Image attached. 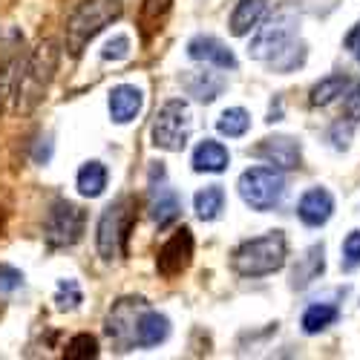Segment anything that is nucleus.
<instances>
[{"label":"nucleus","mask_w":360,"mask_h":360,"mask_svg":"<svg viewBox=\"0 0 360 360\" xmlns=\"http://www.w3.org/2000/svg\"><path fill=\"white\" fill-rule=\"evenodd\" d=\"M55 70H58V44L52 38H44L18 67V81L12 93L18 112H32L46 98V89L55 78Z\"/></svg>","instance_id":"f257e3e1"},{"label":"nucleus","mask_w":360,"mask_h":360,"mask_svg":"<svg viewBox=\"0 0 360 360\" xmlns=\"http://www.w3.org/2000/svg\"><path fill=\"white\" fill-rule=\"evenodd\" d=\"M122 12H124L122 0H81V4L70 12L67 26H64L67 52L72 58H78L86 49V44L93 41L104 26H110L122 18Z\"/></svg>","instance_id":"f03ea898"},{"label":"nucleus","mask_w":360,"mask_h":360,"mask_svg":"<svg viewBox=\"0 0 360 360\" xmlns=\"http://www.w3.org/2000/svg\"><path fill=\"white\" fill-rule=\"evenodd\" d=\"M285 257H288V243L283 231H271L265 236H257V239H248L243 243L233 254H231V268L239 274V277H268L280 271L285 265Z\"/></svg>","instance_id":"7ed1b4c3"},{"label":"nucleus","mask_w":360,"mask_h":360,"mask_svg":"<svg viewBox=\"0 0 360 360\" xmlns=\"http://www.w3.org/2000/svg\"><path fill=\"white\" fill-rule=\"evenodd\" d=\"M191 130H193V118H191V107L182 98H170L159 107L153 127H150V139L156 147L170 150V153H182L191 141Z\"/></svg>","instance_id":"20e7f679"},{"label":"nucleus","mask_w":360,"mask_h":360,"mask_svg":"<svg viewBox=\"0 0 360 360\" xmlns=\"http://www.w3.org/2000/svg\"><path fill=\"white\" fill-rule=\"evenodd\" d=\"M133 211H136V202L127 196L104 207L98 228H96V245H98L101 259L110 262L124 251V243H127L130 228H133Z\"/></svg>","instance_id":"39448f33"},{"label":"nucleus","mask_w":360,"mask_h":360,"mask_svg":"<svg viewBox=\"0 0 360 360\" xmlns=\"http://www.w3.org/2000/svg\"><path fill=\"white\" fill-rule=\"evenodd\" d=\"M239 196L254 211H271L280 205L283 193H285V179L280 173V167H251L239 176Z\"/></svg>","instance_id":"423d86ee"},{"label":"nucleus","mask_w":360,"mask_h":360,"mask_svg":"<svg viewBox=\"0 0 360 360\" xmlns=\"http://www.w3.org/2000/svg\"><path fill=\"white\" fill-rule=\"evenodd\" d=\"M297 15L294 12H277L268 18L259 29H257V35L251 38V46H248V55L254 58V61H271V58H277L285 46L294 44L297 38Z\"/></svg>","instance_id":"0eeeda50"},{"label":"nucleus","mask_w":360,"mask_h":360,"mask_svg":"<svg viewBox=\"0 0 360 360\" xmlns=\"http://www.w3.org/2000/svg\"><path fill=\"white\" fill-rule=\"evenodd\" d=\"M84 211L78 205L67 202V199H55L49 214H46V222H44V239L49 248H70L75 245L81 233H84Z\"/></svg>","instance_id":"6e6552de"},{"label":"nucleus","mask_w":360,"mask_h":360,"mask_svg":"<svg viewBox=\"0 0 360 360\" xmlns=\"http://www.w3.org/2000/svg\"><path fill=\"white\" fill-rule=\"evenodd\" d=\"M193 233L191 228H179L167 243L159 248L156 254V271L165 277V280H176L179 274H185L191 262H193Z\"/></svg>","instance_id":"1a4fd4ad"},{"label":"nucleus","mask_w":360,"mask_h":360,"mask_svg":"<svg viewBox=\"0 0 360 360\" xmlns=\"http://www.w3.org/2000/svg\"><path fill=\"white\" fill-rule=\"evenodd\" d=\"M144 300L139 297H124L110 309L107 314V335L118 343V346H133V332H136V323L139 314L144 311Z\"/></svg>","instance_id":"9d476101"},{"label":"nucleus","mask_w":360,"mask_h":360,"mask_svg":"<svg viewBox=\"0 0 360 360\" xmlns=\"http://www.w3.org/2000/svg\"><path fill=\"white\" fill-rule=\"evenodd\" d=\"M110 118L115 124H130L144 107V93L136 84H118L110 89Z\"/></svg>","instance_id":"9b49d317"},{"label":"nucleus","mask_w":360,"mask_h":360,"mask_svg":"<svg viewBox=\"0 0 360 360\" xmlns=\"http://www.w3.org/2000/svg\"><path fill=\"white\" fill-rule=\"evenodd\" d=\"M188 55L193 61H202V64H214L219 70H236V58L233 52L214 35H196L188 41Z\"/></svg>","instance_id":"f8f14e48"},{"label":"nucleus","mask_w":360,"mask_h":360,"mask_svg":"<svg viewBox=\"0 0 360 360\" xmlns=\"http://www.w3.org/2000/svg\"><path fill=\"white\" fill-rule=\"evenodd\" d=\"M254 156L265 159L268 165H274L280 170H294L300 165V144L288 136H274V139H262V144L254 147Z\"/></svg>","instance_id":"ddd939ff"},{"label":"nucleus","mask_w":360,"mask_h":360,"mask_svg":"<svg viewBox=\"0 0 360 360\" xmlns=\"http://www.w3.org/2000/svg\"><path fill=\"white\" fill-rule=\"evenodd\" d=\"M332 214H335V199L326 188L306 191L303 199H300V205H297V217L303 219V225H309V228L326 225L328 219H332Z\"/></svg>","instance_id":"4468645a"},{"label":"nucleus","mask_w":360,"mask_h":360,"mask_svg":"<svg viewBox=\"0 0 360 360\" xmlns=\"http://www.w3.org/2000/svg\"><path fill=\"white\" fill-rule=\"evenodd\" d=\"M170 335V320L156 311V309H147L139 314V323H136V332H133V346L139 349H153L159 343H165Z\"/></svg>","instance_id":"2eb2a0df"},{"label":"nucleus","mask_w":360,"mask_h":360,"mask_svg":"<svg viewBox=\"0 0 360 360\" xmlns=\"http://www.w3.org/2000/svg\"><path fill=\"white\" fill-rule=\"evenodd\" d=\"M150 219H153L159 228L173 225L179 217H182V199L179 193L167 185H153L150 188Z\"/></svg>","instance_id":"dca6fc26"},{"label":"nucleus","mask_w":360,"mask_h":360,"mask_svg":"<svg viewBox=\"0 0 360 360\" xmlns=\"http://www.w3.org/2000/svg\"><path fill=\"white\" fill-rule=\"evenodd\" d=\"M179 84H182L188 89V96H193L196 101L202 104H211L222 96V89H225V78L217 75V72H199V70H191V72H182L179 75Z\"/></svg>","instance_id":"f3484780"},{"label":"nucleus","mask_w":360,"mask_h":360,"mask_svg":"<svg viewBox=\"0 0 360 360\" xmlns=\"http://www.w3.org/2000/svg\"><path fill=\"white\" fill-rule=\"evenodd\" d=\"M170 6L173 0H141V9H139V32H141V41L150 44L159 32L170 15Z\"/></svg>","instance_id":"a211bd4d"},{"label":"nucleus","mask_w":360,"mask_h":360,"mask_svg":"<svg viewBox=\"0 0 360 360\" xmlns=\"http://www.w3.org/2000/svg\"><path fill=\"white\" fill-rule=\"evenodd\" d=\"M231 162L228 147L214 141V139H205L196 150H193V170L196 173H222Z\"/></svg>","instance_id":"6ab92c4d"},{"label":"nucleus","mask_w":360,"mask_h":360,"mask_svg":"<svg viewBox=\"0 0 360 360\" xmlns=\"http://www.w3.org/2000/svg\"><path fill=\"white\" fill-rule=\"evenodd\" d=\"M265 6H268V0H239L236 9H233V15H231V32H233L236 38L248 35L251 29L262 20Z\"/></svg>","instance_id":"aec40b11"},{"label":"nucleus","mask_w":360,"mask_h":360,"mask_svg":"<svg viewBox=\"0 0 360 360\" xmlns=\"http://www.w3.org/2000/svg\"><path fill=\"white\" fill-rule=\"evenodd\" d=\"M193 211L202 222H214L222 217L225 211V191L219 185H207L205 191H199L193 196Z\"/></svg>","instance_id":"412c9836"},{"label":"nucleus","mask_w":360,"mask_h":360,"mask_svg":"<svg viewBox=\"0 0 360 360\" xmlns=\"http://www.w3.org/2000/svg\"><path fill=\"white\" fill-rule=\"evenodd\" d=\"M107 179H110V173H107V167L101 162H86L78 170V179H75V182H78V193L86 196V199L101 196L104 188H107Z\"/></svg>","instance_id":"4be33fe9"},{"label":"nucleus","mask_w":360,"mask_h":360,"mask_svg":"<svg viewBox=\"0 0 360 360\" xmlns=\"http://www.w3.org/2000/svg\"><path fill=\"white\" fill-rule=\"evenodd\" d=\"M338 317H340L338 306H332V303H314L303 314V332L306 335H317V332H323V328L332 326Z\"/></svg>","instance_id":"5701e85b"},{"label":"nucleus","mask_w":360,"mask_h":360,"mask_svg":"<svg viewBox=\"0 0 360 360\" xmlns=\"http://www.w3.org/2000/svg\"><path fill=\"white\" fill-rule=\"evenodd\" d=\"M248 127H251V115L243 107H231L217 118V130L228 139H243L248 133Z\"/></svg>","instance_id":"b1692460"},{"label":"nucleus","mask_w":360,"mask_h":360,"mask_svg":"<svg viewBox=\"0 0 360 360\" xmlns=\"http://www.w3.org/2000/svg\"><path fill=\"white\" fill-rule=\"evenodd\" d=\"M346 86H349V78H343V75H328V78H323L320 84H314L309 101H311L314 107H326V104H332L338 96H343Z\"/></svg>","instance_id":"393cba45"},{"label":"nucleus","mask_w":360,"mask_h":360,"mask_svg":"<svg viewBox=\"0 0 360 360\" xmlns=\"http://www.w3.org/2000/svg\"><path fill=\"white\" fill-rule=\"evenodd\" d=\"M84 303V291L78 280H61L55 288V309L58 311H75Z\"/></svg>","instance_id":"a878e982"},{"label":"nucleus","mask_w":360,"mask_h":360,"mask_svg":"<svg viewBox=\"0 0 360 360\" xmlns=\"http://www.w3.org/2000/svg\"><path fill=\"white\" fill-rule=\"evenodd\" d=\"M96 354H98V340L93 335H75L64 349L67 360H84V357H96Z\"/></svg>","instance_id":"bb28decb"},{"label":"nucleus","mask_w":360,"mask_h":360,"mask_svg":"<svg viewBox=\"0 0 360 360\" xmlns=\"http://www.w3.org/2000/svg\"><path fill=\"white\" fill-rule=\"evenodd\" d=\"M306 268L309 271H303V268H294V288H303V285H309L317 274H323V248H311L309 254H306Z\"/></svg>","instance_id":"cd10ccee"},{"label":"nucleus","mask_w":360,"mask_h":360,"mask_svg":"<svg viewBox=\"0 0 360 360\" xmlns=\"http://www.w3.org/2000/svg\"><path fill=\"white\" fill-rule=\"evenodd\" d=\"M18 58H9L6 64H0V110H4V101L15 93V81H18Z\"/></svg>","instance_id":"c85d7f7f"},{"label":"nucleus","mask_w":360,"mask_h":360,"mask_svg":"<svg viewBox=\"0 0 360 360\" xmlns=\"http://www.w3.org/2000/svg\"><path fill=\"white\" fill-rule=\"evenodd\" d=\"M127 55H130V38H127V35H115V38L107 41L104 49H101L104 61H124Z\"/></svg>","instance_id":"c756f323"},{"label":"nucleus","mask_w":360,"mask_h":360,"mask_svg":"<svg viewBox=\"0 0 360 360\" xmlns=\"http://www.w3.org/2000/svg\"><path fill=\"white\" fill-rule=\"evenodd\" d=\"M23 285V274L12 265H0V297H9Z\"/></svg>","instance_id":"7c9ffc66"},{"label":"nucleus","mask_w":360,"mask_h":360,"mask_svg":"<svg viewBox=\"0 0 360 360\" xmlns=\"http://www.w3.org/2000/svg\"><path fill=\"white\" fill-rule=\"evenodd\" d=\"M343 265L357 268L360 265V231H352L343 243Z\"/></svg>","instance_id":"2f4dec72"},{"label":"nucleus","mask_w":360,"mask_h":360,"mask_svg":"<svg viewBox=\"0 0 360 360\" xmlns=\"http://www.w3.org/2000/svg\"><path fill=\"white\" fill-rule=\"evenodd\" d=\"M346 115L352 118V122H360V84L352 89V96L346 101Z\"/></svg>","instance_id":"473e14b6"},{"label":"nucleus","mask_w":360,"mask_h":360,"mask_svg":"<svg viewBox=\"0 0 360 360\" xmlns=\"http://www.w3.org/2000/svg\"><path fill=\"white\" fill-rule=\"evenodd\" d=\"M346 46H349V49L357 55V61H360V23H357V29H354V32L346 38Z\"/></svg>","instance_id":"72a5a7b5"}]
</instances>
